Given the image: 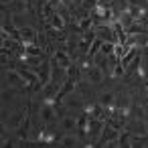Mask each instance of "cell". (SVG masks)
<instances>
[{"label":"cell","instance_id":"1","mask_svg":"<svg viewBox=\"0 0 148 148\" xmlns=\"http://www.w3.org/2000/svg\"><path fill=\"white\" fill-rule=\"evenodd\" d=\"M4 85L14 87V89H18V91L29 89V81H27V79L21 75V71H18L16 67H10V69L4 73Z\"/></svg>","mask_w":148,"mask_h":148},{"label":"cell","instance_id":"2","mask_svg":"<svg viewBox=\"0 0 148 148\" xmlns=\"http://www.w3.org/2000/svg\"><path fill=\"white\" fill-rule=\"evenodd\" d=\"M103 128H106V120H101V118H89V124H87V140L89 142H87V146H93V144L99 142Z\"/></svg>","mask_w":148,"mask_h":148},{"label":"cell","instance_id":"3","mask_svg":"<svg viewBox=\"0 0 148 148\" xmlns=\"http://www.w3.org/2000/svg\"><path fill=\"white\" fill-rule=\"evenodd\" d=\"M39 120L47 126H57L59 122V112L55 106H49V103H43L41 106V112H39Z\"/></svg>","mask_w":148,"mask_h":148},{"label":"cell","instance_id":"4","mask_svg":"<svg viewBox=\"0 0 148 148\" xmlns=\"http://www.w3.org/2000/svg\"><path fill=\"white\" fill-rule=\"evenodd\" d=\"M61 132L63 134H77V128H79V122H77V116L73 114H67L61 118Z\"/></svg>","mask_w":148,"mask_h":148},{"label":"cell","instance_id":"5","mask_svg":"<svg viewBox=\"0 0 148 148\" xmlns=\"http://www.w3.org/2000/svg\"><path fill=\"white\" fill-rule=\"evenodd\" d=\"M83 75H85V79H89L93 85H99V83H103V79H106V71H103L101 67H97V65H91L89 69H85Z\"/></svg>","mask_w":148,"mask_h":148},{"label":"cell","instance_id":"6","mask_svg":"<svg viewBox=\"0 0 148 148\" xmlns=\"http://www.w3.org/2000/svg\"><path fill=\"white\" fill-rule=\"evenodd\" d=\"M39 37H41V35H39V31H37L33 25L18 29V41H23V43H37Z\"/></svg>","mask_w":148,"mask_h":148},{"label":"cell","instance_id":"7","mask_svg":"<svg viewBox=\"0 0 148 148\" xmlns=\"http://www.w3.org/2000/svg\"><path fill=\"white\" fill-rule=\"evenodd\" d=\"M126 45H132V47H146L148 45V31H142V33H132L128 35V41Z\"/></svg>","mask_w":148,"mask_h":148},{"label":"cell","instance_id":"8","mask_svg":"<svg viewBox=\"0 0 148 148\" xmlns=\"http://www.w3.org/2000/svg\"><path fill=\"white\" fill-rule=\"evenodd\" d=\"M10 23L14 29H23V27H29L31 25V18H29V10L27 12H12L10 16Z\"/></svg>","mask_w":148,"mask_h":148},{"label":"cell","instance_id":"9","mask_svg":"<svg viewBox=\"0 0 148 148\" xmlns=\"http://www.w3.org/2000/svg\"><path fill=\"white\" fill-rule=\"evenodd\" d=\"M97 103H101L103 108H112L114 103H116V93L114 91H110V89H106V91H99V95H97V99H95Z\"/></svg>","mask_w":148,"mask_h":148},{"label":"cell","instance_id":"10","mask_svg":"<svg viewBox=\"0 0 148 148\" xmlns=\"http://www.w3.org/2000/svg\"><path fill=\"white\" fill-rule=\"evenodd\" d=\"M59 144L61 146H79L81 144V138H79V134H61Z\"/></svg>","mask_w":148,"mask_h":148},{"label":"cell","instance_id":"11","mask_svg":"<svg viewBox=\"0 0 148 148\" xmlns=\"http://www.w3.org/2000/svg\"><path fill=\"white\" fill-rule=\"evenodd\" d=\"M130 142H132V134L126 130V132H120V136H118V146H126V148H130Z\"/></svg>","mask_w":148,"mask_h":148},{"label":"cell","instance_id":"12","mask_svg":"<svg viewBox=\"0 0 148 148\" xmlns=\"http://www.w3.org/2000/svg\"><path fill=\"white\" fill-rule=\"evenodd\" d=\"M114 49H116V43H112V41H103L99 53H103V55H114Z\"/></svg>","mask_w":148,"mask_h":148},{"label":"cell","instance_id":"13","mask_svg":"<svg viewBox=\"0 0 148 148\" xmlns=\"http://www.w3.org/2000/svg\"><path fill=\"white\" fill-rule=\"evenodd\" d=\"M0 2H2V6H10V2H12V0H0Z\"/></svg>","mask_w":148,"mask_h":148},{"label":"cell","instance_id":"14","mask_svg":"<svg viewBox=\"0 0 148 148\" xmlns=\"http://www.w3.org/2000/svg\"><path fill=\"white\" fill-rule=\"evenodd\" d=\"M144 91H146V97H148V85H146V89H144Z\"/></svg>","mask_w":148,"mask_h":148}]
</instances>
